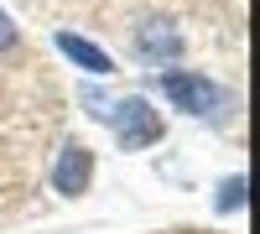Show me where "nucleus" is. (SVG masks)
<instances>
[{"instance_id":"423d86ee","label":"nucleus","mask_w":260,"mask_h":234,"mask_svg":"<svg viewBox=\"0 0 260 234\" xmlns=\"http://www.w3.org/2000/svg\"><path fill=\"white\" fill-rule=\"evenodd\" d=\"M245 203V177H234V182H224V198H219V208H240Z\"/></svg>"},{"instance_id":"39448f33","label":"nucleus","mask_w":260,"mask_h":234,"mask_svg":"<svg viewBox=\"0 0 260 234\" xmlns=\"http://www.w3.org/2000/svg\"><path fill=\"white\" fill-rule=\"evenodd\" d=\"M141 52H151V57H177V52H182V37L172 31L167 21H156V26L141 31Z\"/></svg>"},{"instance_id":"7ed1b4c3","label":"nucleus","mask_w":260,"mask_h":234,"mask_svg":"<svg viewBox=\"0 0 260 234\" xmlns=\"http://www.w3.org/2000/svg\"><path fill=\"white\" fill-rule=\"evenodd\" d=\"M89 177H94L89 146H68V151L57 156V166H52V187H57V193H68V198H78L83 187H89Z\"/></svg>"},{"instance_id":"f03ea898","label":"nucleus","mask_w":260,"mask_h":234,"mask_svg":"<svg viewBox=\"0 0 260 234\" xmlns=\"http://www.w3.org/2000/svg\"><path fill=\"white\" fill-rule=\"evenodd\" d=\"M110 120H115V136H120L125 151H141V146H151L161 136V120H156V110L146 99H120L110 110Z\"/></svg>"},{"instance_id":"20e7f679","label":"nucleus","mask_w":260,"mask_h":234,"mask_svg":"<svg viewBox=\"0 0 260 234\" xmlns=\"http://www.w3.org/2000/svg\"><path fill=\"white\" fill-rule=\"evenodd\" d=\"M57 47L68 52V57L78 62L83 73H110V57H104V52L94 47V42H83V37H68V31H57Z\"/></svg>"},{"instance_id":"0eeeda50","label":"nucleus","mask_w":260,"mask_h":234,"mask_svg":"<svg viewBox=\"0 0 260 234\" xmlns=\"http://www.w3.org/2000/svg\"><path fill=\"white\" fill-rule=\"evenodd\" d=\"M11 42H16V26H11V16H6V11H0V52H6V47H11Z\"/></svg>"},{"instance_id":"f257e3e1","label":"nucleus","mask_w":260,"mask_h":234,"mask_svg":"<svg viewBox=\"0 0 260 234\" xmlns=\"http://www.w3.org/2000/svg\"><path fill=\"white\" fill-rule=\"evenodd\" d=\"M161 94L177 104V110L187 115H213V110H224V89L219 83H208L198 73H161Z\"/></svg>"}]
</instances>
